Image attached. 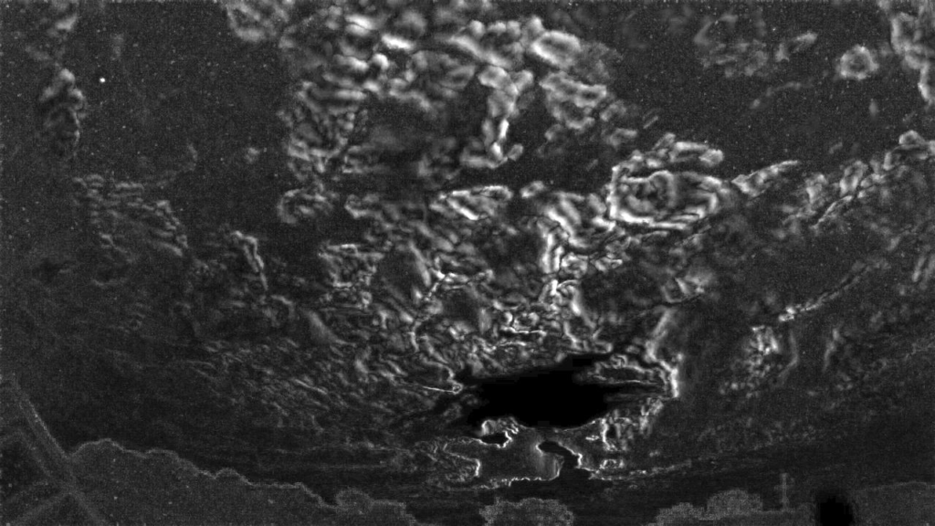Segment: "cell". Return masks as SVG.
Returning a JSON list of instances; mask_svg holds the SVG:
<instances>
[{
	"label": "cell",
	"instance_id": "277c9868",
	"mask_svg": "<svg viewBox=\"0 0 935 526\" xmlns=\"http://www.w3.org/2000/svg\"><path fill=\"white\" fill-rule=\"evenodd\" d=\"M844 68L850 74H864L870 69L871 59L866 51L856 49L848 53L844 59Z\"/></svg>",
	"mask_w": 935,
	"mask_h": 526
},
{
	"label": "cell",
	"instance_id": "6da1fadb",
	"mask_svg": "<svg viewBox=\"0 0 935 526\" xmlns=\"http://www.w3.org/2000/svg\"><path fill=\"white\" fill-rule=\"evenodd\" d=\"M540 431L510 417L489 420L478 437L456 438L446 445L449 453L473 461L476 476L488 485L520 480H550L562 469L563 458L541 447Z\"/></svg>",
	"mask_w": 935,
	"mask_h": 526
},
{
	"label": "cell",
	"instance_id": "7a4b0ae2",
	"mask_svg": "<svg viewBox=\"0 0 935 526\" xmlns=\"http://www.w3.org/2000/svg\"><path fill=\"white\" fill-rule=\"evenodd\" d=\"M481 515L489 525H568L573 520L563 504L537 498L498 500L486 506Z\"/></svg>",
	"mask_w": 935,
	"mask_h": 526
},
{
	"label": "cell",
	"instance_id": "3957f363",
	"mask_svg": "<svg viewBox=\"0 0 935 526\" xmlns=\"http://www.w3.org/2000/svg\"><path fill=\"white\" fill-rule=\"evenodd\" d=\"M601 430L595 425H590L586 428L554 430L548 434L550 439L560 444L562 447L579 456L580 461L591 462L593 455L597 457L601 451L603 442L601 441Z\"/></svg>",
	"mask_w": 935,
	"mask_h": 526
},
{
	"label": "cell",
	"instance_id": "5b68a950",
	"mask_svg": "<svg viewBox=\"0 0 935 526\" xmlns=\"http://www.w3.org/2000/svg\"><path fill=\"white\" fill-rule=\"evenodd\" d=\"M904 141H905V144L909 145V146L916 145L919 142V140L916 136V134H913V133H909V134L906 135Z\"/></svg>",
	"mask_w": 935,
	"mask_h": 526
}]
</instances>
